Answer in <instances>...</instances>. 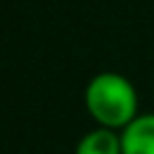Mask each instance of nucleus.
Segmentation results:
<instances>
[{
  "label": "nucleus",
  "mask_w": 154,
  "mask_h": 154,
  "mask_svg": "<svg viewBox=\"0 0 154 154\" xmlns=\"http://www.w3.org/2000/svg\"><path fill=\"white\" fill-rule=\"evenodd\" d=\"M84 106L99 128L120 132L140 116L135 84L118 72H99L84 89Z\"/></svg>",
  "instance_id": "f257e3e1"
},
{
  "label": "nucleus",
  "mask_w": 154,
  "mask_h": 154,
  "mask_svg": "<svg viewBox=\"0 0 154 154\" xmlns=\"http://www.w3.org/2000/svg\"><path fill=\"white\" fill-rule=\"evenodd\" d=\"M123 154H154V113H140L120 130Z\"/></svg>",
  "instance_id": "f03ea898"
},
{
  "label": "nucleus",
  "mask_w": 154,
  "mask_h": 154,
  "mask_svg": "<svg viewBox=\"0 0 154 154\" xmlns=\"http://www.w3.org/2000/svg\"><path fill=\"white\" fill-rule=\"evenodd\" d=\"M75 154H123L120 132L96 125L94 130L82 135V140L75 147Z\"/></svg>",
  "instance_id": "7ed1b4c3"
}]
</instances>
